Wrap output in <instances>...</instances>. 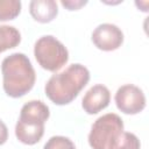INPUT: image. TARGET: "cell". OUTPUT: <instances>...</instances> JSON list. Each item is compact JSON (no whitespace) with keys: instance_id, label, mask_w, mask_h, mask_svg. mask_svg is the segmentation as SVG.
Masks as SVG:
<instances>
[{"instance_id":"277c9868","label":"cell","mask_w":149,"mask_h":149,"mask_svg":"<svg viewBox=\"0 0 149 149\" xmlns=\"http://www.w3.org/2000/svg\"><path fill=\"white\" fill-rule=\"evenodd\" d=\"M123 134V121L115 113H107L98 118L88 134L92 149H113Z\"/></svg>"},{"instance_id":"7c38bea8","label":"cell","mask_w":149,"mask_h":149,"mask_svg":"<svg viewBox=\"0 0 149 149\" xmlns=\"http://www.w3.org/2000/svg\"><path fill=\"white\" fill-rule=\"evenodd\" d=\"M43 149H76L74 143L65 136H52L44 144Z\"/></svg>"},{"instance_id":"4fadbf2b","label":"cell","mask_w":149,"mask_h":149,"mask_svg":"<svg viewBox=\"0 0 149 149\" xmlns=\"http://www.w3.org/2000/svg\"><path fill=\"white\" fill-rule=\"evenodd\" d=\"M141 143L139 137L129 132H126L122 134L119 143L113 149H140Z\"/></svg>"},{"instance_id":"7a4b0ae2","label":"cell","mask_w":149,"mask_h":149,"mask_svg":"<svg viewBox=\"0 0 149 149\" xmlns=\"http://www.w3.org/2000/svg\"><path fill=\"white\" fill-rule=\"evenodd\" d=\"M1 72L3 91L12 98L23 97L35 84V70L24 54L14 52L3 58Z\"/></svg>"},{"instance_id":"8fae6325","label":"cell","mask_w":149,"mask_h":149,"mask_svg":"<svg viewBox=\"0 0 149 149\" xmlns=\"http://www.w3.org/2000/svg\"><path fill=\"white\" fill-rule=\"evenodd\" d=\"M21 12V1L0 0V21L15 19Z\"/></svg>"},{"instance_id":"5b68a950","label":"cell","mask_w":149,"mask_h":149,"mask_svg":"<svg viewBox=\"0 0 149 149\" xmlns=\"http://www.w3.org/2000/svg\"><path fill=\"white\" fill-rule=\"evenodd\" d=\"M34 55L37 63L48 71L56 72L69 61V51L65 45L52 35L41 36L34 45Z\"/></svg>"},{"instance_id":"3957f363","label":"cell","mask_w":149,"mask_h":149,"mask_svg":"<svg viewBox=\"0 0 149 149\" xmlns=\"http://www.w3.org/2000/svg\"><path fill=\"white\" fill-rule=\"evenodd\" d=\"M49 116V107L43 101L30 100L26 102L21 108L20 118L15 126L17 140L28 146L40 142L44 134V123Z\"/></svg>"},{"instance_id":"6da1fadb","label":"cell","mask_w":149,"mask_h":149,"mask_svg":"<svg viewBox=\"0 0 149 149\" xmlns=\"http://www.w3.org/2000/svg\"><path fill=\"white\" fill-rule=\"evenodd\" d=\"M88 80L90 71L87 68L79 63H74L64 71L51 76L45 84L44 91L54 104L59 106L68 105L77 98Z\"/></svg>"},{"instance_id":"30bf717a","label":"cell","mask_w":149,"mask_h":149,"mask_svg":"<svg viewBox=\"0 0 149 149\" xmlns=\"http://www.w3.org/2000/svg\"><path fill=\"white\" fill-rule=\"evenodd\" d=\"M21 42L20 31L13 26H0V54L15 48Z\"/></svg>"},{"instance_id":"ba28073f","label":"cell","mask_w":149,"mask_h":149,"mask_svg":"<svg viewBox=\"0 0 149 149\" xmlns=\"http://www.w3.org/2000/svg\"><path fill=\"white\" fill-rule=\"evenodd\" d=\"M111 101L109 90L102 85H93L83 97L81 107L87 114H97L100 111L105 109Z\"/></svg>"},{"instance_id":"9c48e42d","label":"cell","mask_w":149,"mask_h":149,"mask_svg":"<svg viewBox=\"0 0 149 149\" xmlns=\"http://www.w3.org/2000/svg\"><path fill=\"white\" fill-rule=\"evenodd\" d=\"M29 12L37 22L48 23L57 16L58 7L55 0H33L29 3Z\"/></svg>"},{"instance_id":"52a82bcc","label":"cell","mask_w":149,"mask_h":149,"mask_svg":"<svg viewBox=\"0 0 149 149\" xmlns=\"http://www.w3.org/2000/svg\"><path fill=\"white\" fill-rule=\"evenodd\" d=\"M93 44L104 51H113L121 47L123 33L113 23H101L92 33Z\"/></svg>"},{"instance_id":"8992f818","label":"cell","mask_w":149,"mask_h":149,"mask_svg":"<svg viewBox=\"0 0 149 149\" xmlns=\"http://www.w3.org/2000/svg\"><path fill=\"white\" fill-rule=\"evenodd\" d=\"M116 107L125 114H137L146 107V95L143 91L133 84H126L118 88L115 93Z\"/></svg>"},{"instance_id":"5bb4252c","label":"cell","mask_w":149,"mask_h":149,"mask_svg":"<svg viewBox=\"0 0 149 149\" xmlns=\"http://www.w3.org/2000/svg\"><path fill=\"white\" fill-rule=\"evenodd\" d=\"M65 8H68L69 10H76V9H79L81 6H84V5H86L87 3V1H64V0H62V2H61Z\"/></svg>"},{"instance_id":"9a60e30c","label":"cell","mask_w":149,"mask_h":149,"mask_svg":"<svg viewBox=\"0 0 149 149\" xmlns=\"http://www.w3.org/2000/svg\"><path fill=\"white\" fill-rule=\"evenodd\" d=\"M8 139V128L2 120H0V146L6 143Z\"/></svg>"}]
</instances>
